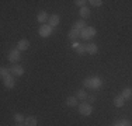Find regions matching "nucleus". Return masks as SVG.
Instances as JSON below:
<instances>
[{"label":"nucleus","instance_id":"obj_1","mask_svg":"<svg viewBox=\"0 0 132 126\" xmlns=\"http://www.w3.org/2000/svg\"><path fill=\"white\" fill-rule=\"evenodd\" d=\"M101 84H103V81L100 77H90V78H86L83 81V86L90 88V90H98L101 87Z\"/></svg>","mask_w":132,"mask_h":126},{"label":"nucleus","instance_id":"obj_26","mask_svg":"<svg viewBox=\"0 0 132 126\" xmlns=\"http://www.w3.org/2000/svg\"><path fill=\"white\" fill-rule=\"evenodd\" d=\"M94 101H96V97H94V95H90V97H87V102H89V104L94 102Z\"/></svg>","mask_w":132,"mask_h":126},{"label":"nucleus","instance_id":"obj_18","mask_svg":"<svg viewBox=\"0 0 132 126\" xmlns=\"http://www.w3.org/2000/svg\"><path fill=\"white\" fill-rule=\"evenodd\" d=\"M121 95L124 97V100L127 101V100H131L132 98V88H124L122 90V93H121Z\"/></svg>","mask_w":132,"mask_h":126},{"label":"nucleus","instance_id":"obj_10","mask_svg":"<svg viewBox=\"0 0 132 126\" xmlns=\"http://www.w3.org/2000/svg\"><path fill=\"white\" fill-rule=\"evenodd\" d=\"M48 20H49V17H48V14H46V11H41V13H38V15H37V21H38L41 25H44Z\"/></svg>","mask_w":132,"mask_h":126},{"label":"nucleus","instance_id":"obj_6","mask_svg":"<svg viewBox=\"0 0 132 126\" xmlns=\"http://www.w3.org/2000/svg\"><path fill=\"white\" fill-rule=\"evenodd\" d=\"M10 73L13 76H23L24 74V67L21 65H18V63H15L10 67Z\"/></svg>","mask_w":132,"mask_h":126},{"label":"nucleus","instance_id":"obj_13","mask_svg":"<svg viewBox=\"0 0 132 126\" xmlns=\"http://www.w3.org/2000/svg\"><path fill=\"white\" fill-rule=\"evenodd\" d=\"M73 28H75V30H79V31L84 30V28H86V21L81 20V18H80V20H77V21H75Z\"/></svg>","mask_w":132,"mask_h":126},{"label":"nucleus","instance_id":"obj_23","mask_svg":"<svg viewBox=\"0 0 132 126\" xmlns=\"http://www.w3.org/2000/svg\"><path fill=\"white\" fill-rule=\"evenodd\" d=\"M87 3H90V4L94 6V7H100V6L103 4L101 0H90V2H87Z\"/></svg>","mask_w":132,"mask_h":126},{"label":"nucleus","instance_id":"obj_14","mask_svg":"<svg viewBox=\"0 0 132 126\" xmlns=\"http://www.w3.org/2000/svg\"><path fill=\"white\" fill-rule=\"evenodd\" d=\"M77 37H80V31L79 30H75V28H72L70 31H69V34H68V38L70 41H75Z\"/></svg>","mask_w":132,"mask_h":126},{"label":"nucleus","instance_id":"obj_5","mask_svg":"<svg viewBox=\"0 0 132 126\" xmlns=\"http://www.w3.org/2000/svg\"><path fill=\"white\" fill-rule=\"evenodd\" d=\"M52 31H53V28L51 27V25H46V24H44V25H41L39 27V30H38V34L42 38H48V37H51V34H52Z\"/></svg>","mask_w":132,"mask_h":126},{"label":"nucleus","instance_id":"obj_27","mask_svg":"<svg viewBox=\"0 0 132 126\" xmlns=\"http://www.w3.org/2000/svg\"><path fill=\"white\" fill-rule=\"evenodd\" d=\"M79 45H80V43H79V42H76V41H73V43H72V46H73L75 49H76V48H77V46H79Z\"/></svg>","mask_w":132,"mask_h":126},{"label":"nucleus","instance_id":"obj_28","mask_svg":"<svg viewBox=\"0 0 132 126\" xmlns=\"http://www.w3.org/2000/svg\"><path fill=\"white\" fill-rule=\"evenodd\" d=\"M114 126H124V125L121 123V121H119V122H115V125H114Z\"/></svg>","mask_w":132,"mask_h":126},{"label":"nucleus","instance_id":"obj_2","mask_svg":"<svg viewBox=\"0 0 132 126\" xmlns=\"http://www.w3.org/2000/svg\"><path fill=\"white\" fill-rule=\"evenodd\" d=\"M77 109H79V113L83 116H90L93 113V106L92 104H89L87 101H83L81 104L77 105Z\"/></svg>","mask_w":132,"mask_h":126},{"label":"nucleus","instance_id":"obj_11","mask_svg":"<svg viewBox=\"0 0 132 126\" xmlns=\"http://www.w3.org/2000/svg\"><path fill=\"white\" fill-rule=\"evenodd\" d=\"M48 23H49V25L53 28V27H56V25H59V23H61V17H59L58 14H52L51 17H49Z\"/></svg>","mask_w":132,"mask_h":126},{"label":"nucleus","instance_id":"obj_9","mask_svg":"<svg viewBox=\"0 0 132 126\" xmlns=\"http://www.w3.org/2000/svg\"><path fill=\"white\" fill-rule=\"evenodd\" d=\"M77 97L76 95H70V97H68V98H66V101H65V104L68 106H70V108H73V106H76V105H79V104H77Z\"/></svg>","mask_w":132,"mask_h":126},{"label":"nucleus","instance_id":"obj_16","mask_svg":"<svg viewBox=\"0 0 132 126\" xmlns=\"http://www.w3.org/2000/svg\"><path fill=\"white\" fill-rule=\"evenodd\" d=\"M124 104H125V100H124V97H122V95H117L114 98V105L117 106V108L124 106Z\"/></svg>","mask_w":132,"mask_h":126},{"label":"nucleus","instance_id":"obj_7","mask_svg":"<svg viewBox=\"0 0 132 126\" xmlns=\"http://www.w3.org/2000/svg\"><path fill=\"white\" fill-rule=\"evenodd\" d=\"M28 48H30V41H28V39H20L17 42V49L20 50V52L27 50Z\"/></svg>","mask_w":132,"mask_h":126},{"label":"nucleus","instance_id":"obj_24","mask_svg":"<svg viewBox=\"0 0 132 126\" xmlns=\"http://www.w3.org/2000/svg\"><path fill=\"white\" fill-rule=\"evenodd\" d=\"M86 3H87L86 0H76V2H75V4H76L77 7L81 8V7H86Z\"/></svg>","mask_w":132,"mask_h":126},{"label":"nucleus","instance_id":"obj_8","mask_svg":"<svg viewBox=\"0 0 132 126\" xmlns=\"http://www.w3.org/2000/svg\"><path fill=\"white\" fill-rule=\"evenodd\" d=\"M3 83H4V86L7 87V88H14L15 87V80H14V76L13 74H10L9 77H6L4 80H3Z\"/></svg>","mask_w":132,"mask_h":126},{"label":"nucleus","instance_id":"obj_3","mask_svg":"<svg viewBox=\"0 0 132 126\" xmlns=\"http://www.w3.org/2000/svg\"><path fill=\"white\" fill-rule=\"evenodd\" d=\"M96 34H97V30L94 27H86L84 30L80 31V37L83 39H93L96 37Z\"/></svg>","mask_w":132,"mask_h":126},{"label":"nucleus","instance_id":"obj_22","mask_svg":"<svg viewBox=\"0 0 132 126\" xmlns=\"http://www.w3.org/2000/svg\"><path fill=\"white\" fill-rule=\"evenodd\" d=\"M14 121H15V123H24V122H26V118H24L21 113H14Z\"/></svg>","mask_w":132,"mask_h":126},{"label":"nucleus","instance_id":"obj_25","mask_svg":"<svg viewBox=\"0 0 132 126\" xmlns=\"http://www.w3.org/2000/svg\"><path fill=\"white\" fill-rule=\"evenodd\" d=\"M121 123L124 126H132V122L129 121V119H121Z\"/></svg>","mask_w":132,"mask_h":126},{"label":"nucleus","instance_id":"obj_12","mask_svg":"<svg viewBox=\"0 0 132 126\" xmlns=\"http://www.w3.org/2000/svg\"><path fill=\"white\" fill-rule=\"evenodd\" d=\"M97 52H98V46H97V43H94V42L87 43V53H90V55H96Z\"/></svg>","mask_w":132,"mask_h":126},{"label":"nucleus","instance_id":"obj_19","mask_svg":"<svg viewBox=\"0 0 132 126\" xmlns=\"http://www.w3.org/2000/svg\"><path fill=\"white\" fill-rule=\"evenodd\" d=\"M76 97H77V100H81V101H86L87 100V93H86V90H79L76 93Z\"/></svg>","mask_w":132,"mask_h":126},{"label":"nucleus","instance_id":"obj_21","mask_svg":"<svg viewBox=\"0 0 132 126\" xmlns=\"http://www.w3.org/2000/svg\"><path fill=\"white\" fill-rule=\"evenodd\" d=\"M11 73H10V69H7V67H2L0 69V76H2V78L4 80L6 77H9Z\"/></svg>","mask_w":132,"mask_h":126},{"label":"nucleus","instance_id":"obj_20","mask_svg":"<svg viewBox=\"0 0 132 126\" xmlns=\"http://www.w3.org/2000/svg\"><path fill=\"white\" fill-rule=\"evenodd\" d=\"M76 53H79V55H84V53H87V45H84V43H80L79 46H77L76 49Z\"/></svg>","mask_w":132,"mask_h":126},{"label":"nucleus","instance_id":"obj_17","mask_svg":"<svg viewBox=\"0 0 132 126\" xmlns=\"http://www.w3.org/2000/svg\"><path fill=\"white\" fill-rule=\"evenodd\" d=\"M79 13H80L81 20H84V18H89V17H90V8L87 7V6H86V7H81Z\"/></svg>","mask_w":132,"mask_h":126},{"label":"nucleus","instance_id":"obj_15","mask_svg":"<svg viewBox=\"0 0 132 126\" xmlns=\"http://www.w3.org/2000/svg\"><path fill=\"white\" fill-rule=\"evenodd\" d=\"M37 123H38V121H37L35 116H28V118H26V122H24L26 126H37Z\"/></svg>","mask_w":132,"mask_h":126},{"label":"nucleus","instance_id":"obj_4","mask_svg":"<svg viewBox=\"0 0 132 126\" xmlns=\"http://www.w3.org/2000/svg\"><path fill=\"white\" fill-rule=\"evenodd\" d=\"M7 58H9V62H11L13 65H15V63L21 59V53H20V50H18L17 48H14V49H11L10 52H9Z\"/></svg>","mask_w":132,"mask_h":126},{"label":"nucleus","instance_id":"obj_29","mask_svg":"<svg viewBox=\"0 0 132 126\" xmlns=\"http://www.w3.org/2000/svg\"><path fill=\"white\" fill-rule=\"evenodd\" d=\"M15 126H26L24 123H15Z\"/></svg>","mask_w":132,"mask_h":126}]
</instances>
